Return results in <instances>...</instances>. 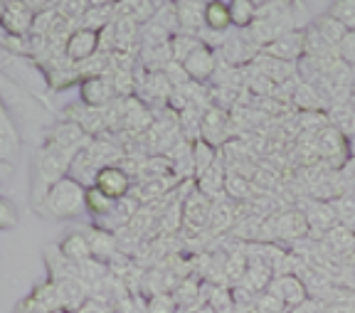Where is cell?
<instances>
[{
  "label": "cell",
  "mask_w": 355,
  "mask_h": 313,
  "mask_svg": "<svg viewBox=\"0 0 355 313\" xmlns=\"http://www.w3.org/2000/svg\"><path fill=\"white\" fill-rule=\"evenodd\" d=\"M40 210L52 220L77 217V215H82L87 210V188L82 183H77L72 175H64L60 183H55L47 190Z\"/></svg>",
  "instance_id": "obj_1"
},
{
  "label": "cell",
  "mask_w": 355,
  "mask_h": 313,
  "mask_svg": "<svg viewBox=\"0 0 355 313\" xmlns=\"http://www.w3.org/2000/svg\"><path fill=\"white\" fill-rule=\"evenodd\" d=\"M261 55L294 64L296 60H301V57L306 55V30H301V28L286 30V33L279 35L274 42H269L266 47H261Z\"/></svg>",
  "instance_id": "obj_2"
},
{
  "label": "cell",
  "mask_w": 355,
  "mask_h": 313,
  "mask_svg": "<svg viewBox=\"0 0 355 313\" xmlns=\"http://www.w3.org/2000/svg\"><path fill=\"white\" fill-rule=\"evenodd\" d=\"M269 294L277 296L286 308H299L306 303L309 289H306V284L296 274H282V276H274L272 279Z\"/></svg>",
  "instance_id": "obj_3"
},
{
  "label": "cell",
  "mask_w": 355,
  "mask_h": 313,
  "mask_svg": "<svg viewBox=\"0 0 355 313\" xmlns=\"http://www.w3.org/2000/svg\"><path fill=\"white\" fill-rule=\"evenodd\" d=\"M96 190H101L106 197L111 200H123V197L131 195V175L121 168V166H106L96 173V183H94Z\"/></svg>",
  "instance_id": "obj_4"
},
{
  "label": "cell",
  "mask_w": 355,
  "mask_h": 313,
  "mask_svg": "<svg viewBox=\"0 0 355 313\" xmlns=\"http://www.w3.org/2000/svg\"><path fill=\"white\" fill-rule=\"evenodd\" d=\"M96 52H99V33H94V30L77 28L69 35V39H67V45H64L67 60L77 62V64L87 62L89 57H94Z\"/></svg>",
  "instance_id": "obj_5"
},
{
  "label": "cell",
  "mask_w": 355,
  "mask_h": 313,
  "mask_svg": "<svg viewBox=\"0 0 355 313\" xmlns=\"http://www.w3.org/2000/svg\"><path fill=\"white\" fill-rule=\"evenodd\" d=\"M35 15L25 8V3H6V12L0 17V30L12 37H28L33 33Z\"/></svg>",
  "instance_id": "obj_6"
},
{
  "label": "cell",
  "mask_w": 355,
  "mask_h": 313,
  "mask_svg": "<svg viewBox=\"0 0 355 313\" xmlns=\"http://www.w3.org/2000/svg\"><path fill=\"white\" fill-rule=\"evenodd\" d=\"M183 69L190 77V82H198V84L200 82H207L217 69V52L205 45H200L198 50L183 62Z\"/></svg>",
  "instance_id": "obj_7"
},
{
  "label": "cell",
  "mask_w": 355,
  "mask_h": 313,
  "mask_svg": "<svg viewBox=\"0 0 355 313\" xmlns=\"http://www.w3.org/2000/svg\"><path fill=\"white\" fill-rule=\"evenodd\" d=\"M114 96L111 79L106 77H92L82 82V101L92 109H104Z\"/></svg>",
  "instance_id": "obj_8"
},
{
  "label": "cell",
  "mask_w": 355,
  "mask_h": 313,
  "mask_svg": "<svg viewBox=\"0 0 355 313\" xmlns=\"http://www.w3.org/2000/svg\"><path fill=\"white\" fill-rule=\"evenodd\" d=\"M210 213H212V202L207 200L202 193H198V188H195V190L190 193V195L185 197V202H183L185 222H188L190 227H195V229L205 227V224L210 222Z\"/></svg>",
  "instance_id": "obj_9"
},
{
  "label": "cell",
  "mask_w": 355,
  "mask_h": 313,
  "mask_svg": "<svg viewBox=\"0 0 355 313\" xmlns=\"http://www.w3.org/2000/svg\"><path fill=\"white\" fill-rule=\"evenodd\" d=\"M84 235H87L89 247H92V257L99 259V262L109 264V259L119 252V242H116V235H114V232L92 227V229H87Z\"/></svg>",
  "instance_id": "obj_10"
},
{
  "label": "cell",
  "mask_w": 355,
  "mask_h": 313,
  "mask_svg": "<svg viewBox=\"0 0 355 313\" xmlns=\"http://www.w3.org/2000/svg\"><path fill=\"white\" fill-rule=\"evenodd\" d=\"M178 25L180 33L200 35L205 25V3H178Z\"/></svg>",
  "instance_id": "obj_11"
},
{
  "label": "cell",
  "mask_w": 355,
  "mask_h": 313,
  "mask_svg": "<svg viewBox=\"0 0 355 313\" xmlns=\"http://www.w3.org/2000/svg\"><path fill=\"white\" fill-rule=\"evenodd\" d=\"M225 180H227V170L215 163L207 173H202L200 178H195V188H198V193H202L210 202H217L220 193H225Z\"/></svg>",
  "instance_id": "obj_12"
},
{
  "label": "cell",
  "mask_w": 355,
  "mask_h": 313,
  "mask_svg": "<svg viewBox=\"0 0 355 313\" xmlns=\"http://www.w3.org/2000/svg\"><path fill=\"white\" fill-rule=\"evenodd\" d=\"M60 252L64 254L72 264H77V267L84 262H89V259H94L92 257V247H89V240L84 232H72L67 240H62Z\"/></svg>",
  "instance_id": "obj_13"
},
{
  "label": "cell",
  "mask_w": 355,
  "mask_h": 313,
  "mask_svg": "<svg viewBox=\"0 0 355 313\" xmlns=\"http://www.w3.org/2000/svg\"><path fill=\"white\" fill-rule=\"evenodd\" d=\"M232 25V17H230V3H222V0H210L205 3V28L212 33H225V30Z\"/></svg>",
  "instance_id": "obj_14"
},
{
  "label": "cell",
  "mask_w": 355,
  "mask_h": 313,
  "mask_svg": "<svg viewBox=\"0 0 355 313\" xmlns=\"http://www.w3.org/2000/svg\"><path fill=\"white\" fill-rule=\"evenodd\" d=\"M311 28L316 30V33L321 35V37L326 39V42H328L331 47H338L340 42H343L345 35H348V30H345L343 25H340L338 20H336V17L328 15V12H323L321 17H316Z\"/></svg>",
  "instance_id": "obj_15"
},
{
  "label": "cell",
  "mask_w": 355,
  "mask_h": 313,
  "mask_svg": "<svg viewBox=\"0 0 355 313\" xmlns=\"http://www.w3.org/2000/svg\"><path fill=\"white\" fill-rule=\"evenodd\" d=\"M33 298L44 308V311H50V313H62V311H64L62 291H60V286H57L55 281H44V284H40L37 289H35Z\"/></svg>",
  "instance_id": "obj_16"
},
{
  "label": "cell",
  "mask_w": 355,
  "mask_h": 313,
  "mask_svg": "<svg viewBox=\"0 0 355 313\" xmlns=\"http://www.w3.org/2000/svg\"><path fill=\"white\" fill-rule=\"evenodd\" d=\"M200 45H202V42H200L198 35L180 33V30H178V33L171 37V57H173V62L183 64V62L188 60V57L193 55V52L198 50Z\"/></svg>",
  "instance_id": "obj_17"
},
{
  "label": "cell",
  "mask_w": 355,
  "mask_h": 313,
  "mask_svg": "<svg viewBox=\"0 0 355 313\" xmlns=\"http://www.w3.org/2000/svg\"><path fill=\"white\" fill-rule=\"evenodd\" d=\"M217 163V156H215V145H210L207 141L198 138L193 143V173L195 178H200L202 173L212 168Z\"/></svg>",
  "instance_id": "obj_18"
},
{
  "label": "cell",
  "mask_w": 355,
  "mask_h": 313,
  "mask_svg": "<svg viewBox=\"0 0 355 313\" xmlns=\"http://www.w3.org/2000/svg\"><path fill=\"white\" fill-rule=\"evenodd\" d=\"M257 12H259V6L250 3V0H232L230 3V17L237 28H252L257 23Z\"/></svg>",
  "instance_id": "obj_19"
},
{
  "label": "cell",
  "mask_w": 355,
  "mask_h": 313,
  "mask_svg": "<svg viewBox=\"0 0 355 313\" xmlns=\"http://www.w3.org/2000/svg\"><path fill=\"white\" fill-rule=\"evenodd\" d=\"M318 151H321L326 158H336V153H343L345 141H343V136H340V131L331 129V126L318 131Z\"/></svg>",
  "instance_id": "obj_20"
},
{
  "label": "cell",
  "mask_w": 355,
  "mask_h": 313,
  "mask_svg": "<svg viewBox=\"0 0 355 313\" xmlns=\"http://www.w3.org/2000/svg\"><path fill=\"white\" fill-rule=\"evenodd\" d=\"M225 193H227L230 200H250L252 195H254V185L250 183L247 178H242V175L237 173H227V180H225Z\"/></svg>",
  "instance_id": "obj_21"
},
{
  "label": "cell",
  "mask_w": 355,
  "mask_h": 313,
  "mask_svg": "<svg viewBox=\"0 0 355 313\" xmlns=\"http://www.w3.org/2000/svg\"><path fill=\"white\" fill-rule=\"evenodd\" d=\"M114 207H116V200L106 197L104 193L96 190V188H87V210L94 215L96 220L106 217V215H109Z\"/></svg>",
  "instance_id": "obj_22"
},
{
  "label": "cell",
  "mask_w": 355,
  "mask_h": 313,
  "mask_svg": "<svg viewBox=\"0 0 355 313\" xmlns=\"http://www.w3.org/2000/svg\"><path fill=\"white\" fill-rule=\"evenodd\" d=\"M257 67L261 69V77L284 79V77H286L284 72H291V69H294V64H288V62H279V60H274V57L261 55L259 60H257Z\"/></svg>",
  "instance_id": "obj_23"
},
{
  "label": "cell",
  "mask_w": 355,
  "mask_h": 313,
  "mask_svg": "<svg viewBox=\"0 0 355 313\" xmlns=\"http://www.w3.org/2000/svg\"><path fill=\"white\" fill-rule=\"evenodd\" d=\"M328 15L336 17L345 30H355V0H340L328 8Z\"/></svg>",
  "instance_id": "obj_24"
},
{
  "label": "cell",
  "mask_w": 355,
  "mask_h": 313,
  "mask_svg": "<svg viewBox=\"0 0 355 313\" xmlns=\"http://www.w3.org/2000/svg\"><path fill=\"white\" fill-rule=\"evenodd\" d=\"M309 229V222H306L304 215H296V213H286L279 217V232L288 237H301Z\"/></svg>",
  "instance_id": "obj_25"
},
{
  "label": "cell",
  "mask_w": 355,
  "mask_h": 313,
  "mask_svg": "<svg viewBox=\"0 0 355 313\" xmlns=\"http://www.w3.org/2000/svg\"><path fill=\"white\" fill-rule=\"evenodd\" d=\"M234 213H232V207L227 205V202H212V213H210V227L217 229V232H222V229H227L230 222H232Z\"/></svg>",
  "instance_id": "obj_26"
},
{
  "label": "cell",
  "mask_w": 355,
  "mask_h": 313,
  "mask_svg": "<svg viewBox=\"0 0 355 313\" xmlns=\"http://www.w3.org/2000/svg\"><path fill=\"white\" fill-rule=\"evenodd\" d=\"M47 77H50L52 89H64V87L77 84L79 79H82V74H79V69H52Z\"/></svg>",
  "instance_id": "obj_27"
},
{
  "label": "cell",
  "mask_w": 355,
  "mask_h": 313,
  "mask_svg": "<svg viewBox=\"0 0 355 313\" xmlns=\"http://www.w3.org/2000/svg\"><path fill=\"white\" fill-rule=\"evenodd\" d=\"M178 303L171 294H153L148 298V306H146V313H175Z\"/></svg>",
  "instance_id": "obj_28"
},
{
  "label": "cell",
  "mask_w": 355,
  "mask_h": 313,
  "mask_svg": "<svg viewBox=\"0 0 355 313\" xmlns=\"http://www.w3.org/2000/svg\"><path fill=\"white\" fill-rule=\"evenodd\" d=\"M328 240L336 247V252H345V247H355V235L343 227H333L331 232H328Z\"/></svg>",
  "instance_id": "obj_29"
},
{
  "label": "cell",
  "mask_w": 355,
  "mask_h": 313,
  "mask_svg": "<svg viewBox=\"0 0 355 313\" xmlns=\"http://www.w3.org/2000/svg\"><path fill=\"white\" fill-rule=\"evenodd\" d=\"M220 55H225V60L237 64V62L244 60V47H242V39L237 37H227L225 39V45L220 47Z\"/></svg>",
  "instance_id": "obj_30"
},
{
  "label": "cell",
  "mask_w": 355,
  "mask_h": 313,
  "mask_svg": "<svg viewBox=\"0 0 355 313\" xmlns=\"http://www.w3.org/2000/svg\"><path fill=\"white\" fill-rule=\"evenodd\" d=\"M111 87H114V94H116V96H128L133 91V77H131V72H114Z\"/></svg>",
  "instance_id": "obj_31"
},
{
  "label": "cell",
  "mask_w": 355,
  "mask_h": 313,
  "mask_svg": "<svg viewBox=\"0 0 355 313\" xmlns=\"http://www.w3.org/2000/svg\"><path fill=\"white\" fill-rule=\"evenodd\" d=\"M254 308H257V313H282L284 303L266 291V294H261V296L254 301Z\"/></svg>",
  "instance_id": "obj_32"
},
{
  "label": "cell",
  "mask_w": 355,
  "mask_h": 313,
  "mask_svg": "<svg viewBox=\"0 0 355 313\" xmlns=\"http://www.w3.org/2000/svg\"><path fill=\"white\" fill-rule=\"evenodd\" d=\"M338 57L348 64H355V30H348V35L338 45Z\"/></svg>",
  "instance_id": "obj_33"
},
{
  "label": "cell",
  "mask_w": 355,
  "mask_h": 313,
  "mask_svg": "<svg viewBox=\"0 0 355 313\" xmlns=\"http://www.w3.org/2000/svg\"><path fill=\"white\" fill-rule=\"evenodd\" d=\"M15 220V207L8 200H0V227H12Z\"/></svg>",
  "instance_id": "obj_34"
},
{
  "label": "cell",
  "mask_w": 355,
  "mask_h": 313,
  "mask_svg": "<svg viewBox=\"0 0 355 313\" xmlns=\"http://www.w3.org/2000/svg\"><path fill=\"white\" fill-rule=\"evenodd\" d=\"M15 313H50V311H44V308L40 306V303L35 301L33 296H30V298H25V301H22L20 306H17Z\"/></svg>",
  "instance_id": "obj_35"
},
{
  "label": "cell",
  "mask_w": 355,
  "mask_h": 313,
  "mask_svg": "<svg viewBox=\"0 0 355 313\" xmlns=\"http://www.w3.org/2000/svg\"><path fill=\"white\" fill-rule=\"evenodd\" d=\"M77 313H111V311H109V308H104V306H99L96 301H87Z\"/></svg>",
  "instance_id": "obj_36"
},
{
  "label": "cell",
  "mask_w": 355,
  "mask_h": 313,
  "mask_svg": "<svg viewBox=\"0 0 355 313\" xmlns=\"http://www.w3.org/2000/svg\"><path fill=\"white\" fill-rule=\"evenodd\" d=\"M10 173V163H6V161H0V180L6 178V175Z\"/></svg>",
  "instance_id": "obj_37"
},
{
  "label": "cell",
  "mask_w": 355,
  "mask_h": 313,
  "mask_svg": "<svg viewBox=\"0 0 355 313\" xmlns=\"http://www.w3.org/2000/svg\"><path fill=\"white\" fill-rule=\"evenodd\" d=\"M200 313H215V311H212L210 306H205V308H202V311H200Z\"/></svg>",
  "instance_id": "obj_38"
},
{
  "label": "cell",
  "mask_w": 355,
  "mask_h": 313,
  "mask_svg": "<svg viewBox=\"0 0 355 313\" xmlns=\"http://www.w3.org/2000/svg\"><path fill=\"white\" fill-rule=\"evenodd\" d=\"M3 12H6V3H0V17H3Z\"/></svg>",
  "instance_id": "obj_39"
},
{
  "label": "cell",
  "mask_w": 355,
  "mask_h": 313,
  "mask_svg": "<svg viewBox=\"0 0 355 313\" xmlns=\"http://www.w3.org/2000/svg\"><path fill=\"white\" fill-rule=\"evenodd\" d=\"M350 151H353V156H355V138L350 141Z\"/></svg>",
  "instance_id": "obj_40"
}]
</instances>
